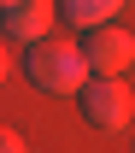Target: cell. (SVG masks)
I'll return each instance as SVG.
<instances>
[{
  "label": "cell",
  "mask_w": 135,
  "mask_h": 153,
  "mask_svg": "<svg viewBox=\"0 0 135 153\" xmlns=\"http://www.w3.org/2000/svg\"><path fill=\"white\" fill-rule=\"evenodd\" d=\"M0 153H24V135L12 130V124H0Z\"/></svg>",
  "instance_id": "obj_6"
},
{
  "label": "cell",
  "mask_w": 135,
  "mask_h": 153,
  "mask_svg": "<svg viewBox=\"0 0 135 153\" xmlns=\"http://www.w3.org/2000/svg\"><path fill=\"white\" fill-rule=\"evenodd\" d=\"M0 76H6V47H0Z\"/></svg>",
  "instance_id": "obj_7"
},
{
  "label": "cell",
  "mask_w": 135,
  "mask_h": 153,
  "mask_svg": "<svg viewBox=\"0 0 135 153\" xmlns=\"http://www.w3.org/2000/svg\"><path fill=\"white\" fill-rule=\"evenodd\" d=\"M24 76L47 88V94H77L82 82H88V65H82V47L65 36H41L30 41V53H24Z\"/></svg>",
  "instance_id": "obj_1"
},
{
  "label": "cell",
  "mask_w": 135,
  "mask_h": 153,
  "mask_svg": "<svg viewBox=\"0 0 135 153\" xmlns=\"http://www.w3.org/2000/svg\"><path fill=\"white\" fill-rule=\"evenodd\" d=\"M82 65L94 76H117L135 65V36L129 30H117V24H94V30H82Z\"/></svg>",
  "instance_id": "obj_2"
},
{
  "label": "cell",
  "mask_w": 135,
  "mask_h": 153,
  "mask_svg": "<svg viewBox=\"0 0 135 153\" xmlns=\"http://www.w3.org/2000/svg\"><path fill=\"white\" fill-rule=\"evenodd\" d=\"M0 6H6V0H0Z\"/></svg>",
  "instance_id": "obj_8"
},
{
  "label": "cell",
  "mask_w": 135,
  "mask_h": 153,
  "mask_svg": "<svg viewBox=\"0 0 135 153\" xmlns=\"http://www.w3.org/2000/svg\"><path fill=\"white\" fill-rule=\"evenodd\" d=\"M77 106L94 130H129V88H117V76H88L77 88Z\"/></svg>",
  "instance_id": "obj_3"
},
{
  "label": "cell",
  "mask_w": 135,
  "mask_h": 153,
  "mask_svg": "<svg viewBox=\"0 0 135 153\" xmlns=\"http://www.w3.org/2000/svg\"><path fill=\"white\" fill-rule=\"evenodd\" d=\"M117 6H123V0H59L65 24H77V30H94V24H106Z\"/></svg>",
  "instance_id": "obj_5"
},
{
  "label": "cell",
  "mask_w": 135,
  "mask_h": 153,
  "mask_svg": "<svg viewBox=\"0 0 135 153\" xmlns=\"http://www.w3.org/2000/svg\"><path fill=\"white\" fill-rule=\"evenodd\" d=\"M0 24L12 41H41V36H53V0H6Z\"/></svg>",
  "instance_id": "obj_4"
}]
</instances>
